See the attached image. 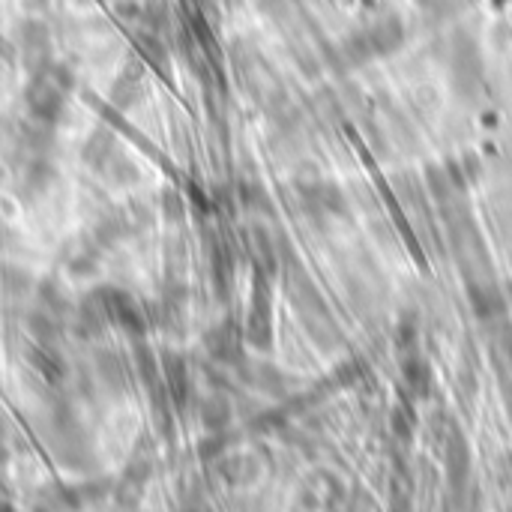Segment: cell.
I'll return each mask as SVG.
<instances>
[{"mask_svg":"<svg viewBox=\"0 0 512 512\" xmlns=\"http://www.w3.org/2000/svg\"><path fill=\"white\" fill-rule=\"evenodd\" d=\"M72 81H66L63 72L57 69H36V78L30 81L27 87V105L33 108L36 117L42 120H57V114L63 111V102H66V87Z\"/></svg>","mask_w":512,"mask_h":512,"instance_id":"6da1fadb","label":"cell"}]
</instances>
